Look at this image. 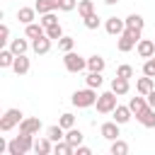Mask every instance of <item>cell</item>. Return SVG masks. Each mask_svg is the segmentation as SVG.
Instances as JSON below:
<instances>
[{
  "label": "cell",
  "mask_w": 155,
  "mask_h": 155,
  "mask_svg": "<svg viewBox=\"0 0 155 155\" xmlns=\"http://www.w3.org/2000/svg\"><path fill=\"white\" fill-rule=\"evenodd\" d=\"M29 150H34V136H29V133H19L7 145V153L10 155H27Z\"/></svg>",
  "instance_id": "obj_1"
},
{
  "label": "cell",
  "mask_w": 155,
  "mask_h": 155,
  "mask_svg": "<svg viewBox=\"0 0 155 155\" xmlns=\"http://www.w3.org/2000/svg\"><path fill=\"white\" fill-rule=\"evenodd\" d=\"M97 92H94V87H85V90H78V92H73V104L78 107V109H85V107H92V104H97Z\"/></svg>",
  "instance_id": "obj_2"
},
{
  "label": "cell",
  "mask_w": 155,
  "mask_h": 155,
  "mask_svg": "<svg viewBox=\"0 0 155 155\" xmlns=\"http://www.w3.org/2000/svg\"><path fill=\"white\" fill-rule=\"evenodd\" d=\"M63 65H65L68 73H80V70L87 68V58H82V56L75 53V51H68V53L63 56Z\"/></svg>",
  "instance_id": "obj_3"
},
{
  "label": "cell",
  "mask_w": 155,
  "mask_h": 155,
  "mask_svg": "<svg viewBox=\"0 0 155 155\" xmlns=\"http://www.w3.org/2000/svg\"><path fill=\"white\" fill-rule=\"evenodd\" d=\"M116 97H119V94H116L114 90L102 92V94L97 97V111H99V114H111V111L119 107V104H116Z\"/></svg>",
  "instance_id": "obj_4"
},
{
  "label": "cell",
  "mask_w": 155,
  "mask_h": 155,
  "mask_svg": "<svg viewBox=\"0 0 155 155\" xmlns=\"http://www.w3.org/2000/svg\"><path fill=\"white\" fill-rule=\"evenodd\" d=\"M22 119H24V114H22L19 109H7V111L0 116V131H10V128H15L17 124H22Z\"/></svg>",
  "instance_id": "obj_5"
},
{
  "label": "cell",
  "mask_w": 155,
  "mask_h": 155,
  "mask_svg": "<svg viewBox=\"0 0 155 155\" xmlns=\"http://www.w3.org/2000/svg\"><path fill=\"white\" fill-rule=\"evenodd\" d=\"M104 29H107V34H111V36H121V34H124V29H126V19L109 17V19L104 22Z\"/></svg>",
  "instance_id": "obj_6"
},
{
  "label": "cell",
  "mask_w": 155,
  "mask_h": 155,
  "mask_svg": "<svg viewBox=\"0 0 155 155\" xmlns=\"http://www.w3.org/2000/svg\"><path fill=\"white\" fill-rule=\"evenodd\" d=\"M136 51H138L140 58H150V56H155V39H140V41L136 44Z\"/></svg>",
  "instance_id": "obj_7"
},
{
  "label": "cell",
  "mask_w": 155,
  "mask_h": 155,
  "mask_svg": "<svg viewBox=\"0 0 155 155\" xmlns=\"http://www.w3.org/2000/svg\"><path fill=\"white\" fill-rule=\"evenodd\" d=\"M39 128H41V121H39L36 116H27V119H22V124H19V133L34 136V133H39Z\"/></svg>",
  "instance_id": "obj_8"
},
{
  "label": "cell",
  "mask_w": 155,
  "mask_h": 155,
  "mask_svg": "<svg viewBox=\"0 0 155 155\" xmlns=\"http://www.w3.org/2000/svg\"><path fill=\"white\" fill-rule=\"evenodd\" d=\"M119 126L121 124H116V121H107V124H102L99 126V133H102V138H107V140H116L121 133H119Z\"/></svg>",
  "instance_id": "obj_9"
},
{
  "label": "cell",
  "mask_w": 155,
  "mask_h": 155,
  "mask_svg": "<svg viewBox=\"0 0 155 155\" xmlns=\"http://www.w3.org/2000/svg\"><path fill=\"white\" fill-rule=\"evenodd\" d=\"M148 107H150V104H148V97H145V94H140V97H131V99H128V109H131L136 116H140Z\"/></svg>",
  "instance_id": "obj_10"
},
{
  "label": "cell",
  "mask_w": 155,
  "mask_h": 155,
  "mask_svg": "<svg viewBox=\"0 0 155 155\" xmlns=\"http://www.w3.org/2000/svg\"><path fill=\"white\" fill-rule=\"evenodd\" d=\"M51 41H53V39H48V36L31 39V48H34V53H39V56H46V53L51 51Z\"/></svg>",
  "instance_id": "obj_11"
},
{
  "label": "cell",
  "mask_w": 155,
  "mask_h": 155,
  "mask_svg": "<svg viewBox=\"0 0 155 155\" xmlns=\"http://www.w3.org/2000/svg\"><path fill=\"white\" fill-rule=\"evenodd\" d=\"M136 90H138V94H150L153 90H155V82H153V78L150 75H145V78H138L136 80Z\"/></svg>",
  "instance_id": "obj_12"
},
{
  "label": "cell",
  "mask_w": 155,
  "mask_h": 155,
  "mask_svg": "<svg viewBox=\"0 0 155 155\" xmlns=\"http://www.w3.org/2000/svg\"><path fill=\"white\" fill-rule=\"evenodd\" d=\"M34 153H36V155H48V153H53V140H51L48 136L34 140Z\"/></svg>",
  "instance_id": "obj_13"
},
{
  "label": "cell",
  "mask_w": 155,
  "mask_h": 155,
  "mask_svg": "<svg viewBox=\"0 0 155 155\" xmlns=\"http://www.w3.org/2000/svg\"><path fill=\"white\" fill-rule=\"evenodd\" d=\"M34 7H36V12H39V15H46V12L58 10V7H61V0H36V2H34Z\"/></svg>",
  "instance_id": "obj_14"
},
{
  "label": "cell",
  "mask_w": 155,
  "mask_h": 155,
  "mask_svg": "<svg viewBox=\"0 0 155 155\" xmlns=\"http://www.w3.org/2000/svg\"><path fill=\"white\" fill-rule=\"evenodd\" d=\"M17 19L22 24H31L36 19V7H19L17 10Z\"/></svg>",
  "instance_id": "obj_15"
},
{
  "label": "cell",
  "mask_w": 155,
  "mask_h": 155,
  "mask_svg": "<svg viewBox=\"0 0 155 155\" xmlns=\"http://www.w3.org/2000/svg\"><path fill=\"white\" fill-rule=\"evenodd\" d=\"M24 34H27V39H39V36H46V27L39 22H31V24H27V29H24Z\"/></svg>",
  "instance_id": "obj_16"
},
{
  "label": "cell",
  "mask_w": 155,
  "mask_h": 155,
  "mask_svg": "<svg viewBox=\"0 0 155 155\" xmlns=\"http://www.w3.org/2000/svg\"><path fill=\"white\" fill-rule=\"evenodd\" d=\"M12 70L17 73V75H27L29 73V58L22 53V56H17L15 58V63H12Z\"/></svg>",
  "instance_id": "obj_17"
},
{
  "label": "cell",
  "mask_w": 155,
  "mask_h": 155,
  "mask_svg": "<svg viewBox=\"0 0 155 155\" xmlns=\"http://www.w3.org/2000/svg\"><path fill=\"white\" fill-rule=\"evenodd\" d=\"M111 114H114V121H116V124H128V119H131V114H133V111H131L128 107H121V104H119Z\"/></svg>",
  "instance_id": "obj_18"
},
{
  "label": "cell",
  "mask_w": 155,
  "mask_h": 155,
  "mask_svg": "<svg viewBox=\"0 0 155 155\" xmlns=\"http://www.w3.org/2000/svg\"><path fill=\"white\" fill-rule=\"evenodd\" d=\"M82 138H85V136H82V131H80V128H75V126H73V128H68V133H65V140H68L73 148L82 145Z\"/></svg>",
  "instance_id": "obj_19"
},
{
  "label": "cell",
  "mask_w": 155,
  "mask_h": 155,
  "mask_svg": "<svg viewBox=\"0 0 155 155\" xmlns=\"http://www.w3.org/2000/svg\"><path fill=\"white\" fill-rule=\"evenodd\" d=\"M136 119H138L145 128H155V109H153V107H148V109H145L140 116H136Z\"/></svg>",
  "instance_id": "obj_20"
},
{
  "label": "cell",
  "mask_w": 155,
  "mask_h": 155,
  "mask_svg": "<svg viewBox=\"0 0 155 155\" xmlns=\"http://www.w3.org/2000/svg\"><path fill=\"white\" fill-rule=\"evenodd\" d=\"M27 48H29V44H27V39H12L10 41V51L15 53V56H22V53H27Z\"/></svg>",
  "instance_id": "obj_21"
},
{
  "label": "cell",
  "mask_w": 155,
  "mask_h": 155,
  "mask_svg": "<svg viewBox=\"0 0 155 155\" xmlns=\"http://www.w3.org/2000/svg\"><path fill=\"white\" fill-rule=\"evenodd\" d=\"M87 68H90V70H94V73H102V70L107 68V61H104L102 56H97V53H94V56H90V58H87Z\"/></svg>",
  "instance_id": "obj_22"
},
{
  "label": "cell",
  "mask_w": 155,
  "mask_h": 155,
  "mask_svg": "<svg viewBox=\"0 0 155 155\" xmlns=\"http://www.w3.org/2000/svg\"><path fill=\"white\" fill-rule=\"evenodd\" d=\"M111 90H114V92H116L119 97H121V94H126V92H128V80H126V78H119V75H116V78L111 80Z\"/></svg>",
  "instance_id": "obj_23"
},
{
  "label": "cell",
  "mask_w": 155,
  "mask_h": 155,
  "mask_svg": "<svg viewBox=\"0 0 155 155\" xmlns=\"http://www.w3.org/2000/svg\"><path fill=\"white\" fill-rule=\"evenodd\" d=\"M63 131H65V128H63L61 124H56V126H48V128H46V136H48L53 143H58V140H63V138H65V133H63Z\"/></svg>",
  "instance_id": "obj_24"
},
{
  "label": "cell",
  "mask_w": 155,
  "mask_h": 155,
  "mask_svg": "<svg viewBox=\"0 0 155 155\" xmlns=\"http://www.w3.org/2000/svg\"><path fill=\"white\" fill-rule=\"evenodd\" d=\"M92 12H94V2H92V0H80V2H78V15H80L82 19L90 17Z\"/></svg>",
  "instance_id": "obj_25"
},
{
  "label": "cell",
  "mask_w": 155,
  "mask_h": 155,
  "mask_svg": "<svg viewBox=\"0 0 155 155\" xmlns=\"http://www.w3.org/2000/svg\"><path fill=\"white\" fill-rule=\"evenodd\" d=\"M136 44H138V41H133L131 36L121 34V36H119V44H116V46H119V51H121V53H128L131 48H136Z\"/></svg>",
  "instance_id": "obj_26"
},
{
  "label": "cell",
  "mask_w": 155,
  "mask_h": 155,
  "mask_svg": "<svg viewBox=\"0 0 155 155\" xmlns=\"http://www.w3.org/2000/svg\"><path fill=\"white\" fill-rule=\"evenodd\" d=\"M53 153H56V155H73L75 148H73L68 140H58V143H53Z\"/></svg>",
  "instance_id": "obj_27"
},
{
  "label": "cell",
  "mask_w": 155,
  "mask_h": 155,
  "mask_svg": "<svg viewBox=\"0 0 155 155\" xmlns=\"http://www.w3.org/2000/svg\"><path fill=\"white\" fill-rule=\"evenodd\" d=\"M15 58H17V56H15L10 48H2V51H0V68H12Z\"/></svg>",
  "instance_id": "obj_28"
},
{
  "label": "cell",
  "mask_w": 155,
  "mask_h": 155,
  "mask_svg": "<svg viewBox=\"0 0 155 155\" xmlns=\"http://www.w3.org/2000/svg\"><path fill=\"white\" fill-rule=\"evenodd\" d=\"M85 82H87V87H102V82H104V78H102V73H94V70H90L87 73V78H85Z\"/></svg>",
  "instance_id": "obj_29"
},
{
  "label": "cell",
  "mask_w": 155,
  "mask_h": 155,
  "mask_svg": "<svg viewBox=\"0 0 155 155\" xmlns=\"http://www.w3.org/2000/svg\"><path fill=\"white\" fill-rule=\"evenodd\" d=\"M111 155H126L128 153V143L126 140H121V138H116V140H111Z\"/></svg>",
  "instance_id": "obj_30"
},
{
  "label": "cell",
  "mask_w": 155,
  "mask_h": 155,
  "mask_svg": "<svg viewBox=\"0 0 155 155\" xmlns=\"http://www.w3.org/2000/svg\"><path fill=\"white\" fill-rule=\"evenodd\" d=\"M126 27H131V29H143V27H145V19H143L140 15L133 12V15L126 17Z\"/></svg>",
  "instance_id": "obj_31"
},
{
  "label": "cell",
  "mask_w": 155,
  "mask_h": 155,
  "mask_svg": "<svg viewBox=\"0 0 155 155\" xmlns=\"http://www.w3.org/2000/svg\"><path fill=\"white\" fill-rule=\"evenodd\" d=\"M73 46H75V39H73V36H61V39H58V48H61L63 53L73 51Z\"/></svg>",
  "instance_id": "obj_32"
},
{
  "label": "cell",
  "mask_w": 155,
  "mask_h": 155,
  "mask_svg": "<svg viewBox=\"0 0 155 155\" xmlns=\"http://www.w3.org/2000/svg\"><path fill=\"white\" fill-rule=\"evenodd\" d=\"M58 124L68 131V128H73V126H75V116H73L70 111H65V114H61V121H58Z\"/></svg>",
  "instance_id": "obj_33"
},
{
  "label": "cell",
  "mask_w": 155,
  "mask_h": 155,
  "mask_svg": "<svg viewBox=\"0 0 155 155\" xmlns=\"http://www.w3.org/2000/svg\"><path fill=\"white\" fill-rule=\"evenodd\" d=\"M143 75H150V78H155V56L145 58V63H143Z\"/></svg>",
  "instance_id": "obj_34"
},
{
  "label": "cell",
  "mask_w": 155,
  "mask_h": 155,
  "mask_svg": "<svg viewBox=\"0 0 155 155\" xmlns=\"http://www.w3.org/2000/svg\"><path fill=\"white\" fill-rule=\"evenodd\" d=\"M46 36H48V39H61V36H63V27H61V24L46 27Z\"/></svg>",
  "instance_id": "obj_35"
},
{
  "label": "cell",
  "mask_w": 155,
  "mask_h": 155,
  "mask_svg": "<svg viewBox=\"0 0 155 155\" xmlns=\"http://www.w3.org/2000/svg\"><path fill=\"white\" fill-rule=\"evenodd\" d=\"M41 24L44 27H53V24H58V17L53 12H46V15H41Z\"/></svg>",
  "instance_id": "obj_36"
},
{
  "label": "cell",
  "mask_w": 155,
  "mask_h": 155,
  "mask_svg": "<svg viewBox=\"0 0 155 155\" xmlns=\"http://www.w3.org/2000/svg\"><path fill=\"white\" fill-rule=\"evenodd\" d=\"M99 22H102V19L97 17V12H92L90 17H85V27H87V29H97V27H99Z\"/></svg>",
  "instance_id": "obj_37"
},
{
  "label": "cell",
  "mask_w": 155,
  "mask_h": 155,
  "mask_svg": "<svg viewBox=\"0 0 155 155\" xmlns=\"http://www.w3.org/2000/svg\"><path fill=\"white\" fill-rule=\"evenodd\" d=\"M116 75L128 80V78H133V68H131V65H119V68H116Z\"/></svg>",
  "instance_id": "obj_38"
},
{
  "label": "cell",
  "mask_w": 155,
  "mask_h": 155,
  "mask_svg": "<svg viewBox=\"0 0 155 155\" xmlns=\"http://www.w3.org/2000/svg\"><path fill=\"white\" fill-rule=\"evenodd\" d=\"M78 2H80V0H61V7H58V10H63V12H73V10L78 7Z\"/></svg>",
  "instance_id": "obj_39"
},
{
  "label": "cell",
  "mask_w": 155,
  "mask_h": 155,
  "mask_svg": "<svg viewBox=\"0 0 155 155\" xmlns=\"http://www.w3.org/2000/svg\"><path fill=\"white\" fill-rule=\"evenodd\" d=\"M7 41H12V39H10V27L2 24V27H0V44H7Z\"/></svg>",
  "instance_id": "obj_40"
},
{
  "label": "cell",
  "mask_w": 155,
  "mask_h": 155,
  "mask_svg": "<svg viewBox=\"0 0 155 155\" xmlns=\"http://www.w3.org/2000/svg\"><path fill=\"white\" fill-rule=\"evenodd\" d=\"M75 155H92V150H90L87 145H78V148H75Z\"/></svg>",
  "instance_id": "obj_41"
},
{
  "label": "cell",
  "mask_w": 155,
  "mask_h": 155,
  "mask_svg": "<svg viewBox=\"0 0 155 155\" xmlns=\"http://www.w3.org/2000/svg\"><path fill=\"white\" fill-rule=\"evenodd\" d=\"M148 104H150V107H153V109H155V90H153V92H150V94H148Z\"/></svg>",
  "instance_id": "obj_42"
},
{
  "label": "cell",
  "mask_w": 155,
  "mask_h": 155,
  "mask_svg": "<svg viewBox=\"0 0 155 155\" xmlns=\"http://www.w3.org/2000/svg\"><path fill=\"white\" fill-rule=\"evenodd\" d=\"M104 2H107V5H116L119 0H104Z\"/></svg>",
  "instance_id": "obj_43"
}]
</instances>
